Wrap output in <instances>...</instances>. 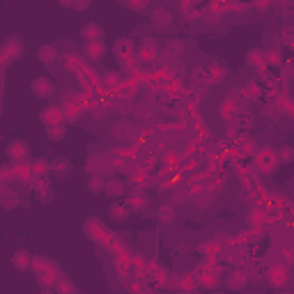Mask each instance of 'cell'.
Wrapping results in <instances>:
<instances>
[{
  "label": "cell",
  "instance_id": "6da1fadb",
  "mask_svg": "<svg viewBox=\"0 0 294 294\" xmlns=\"http://www.w3.org/2000/svg\"><path fill=\"white\" fill-rule=\"evenodd\" d=\"M267 281H269V285H271V288H276V290L285 288V285L290 283L288 267H283V264H278V267H271L267 271Z\"/></svg>",
  "mask_w": 294,
  "mask_h": 294
},
{
  "label": "cell",
  "instance_id": "7a4b0ae2",
  "mask_svg": "<svg viewBox=\"0 0 294 294\" xmlns=\"http://www.w3.org/2000/svg\"><path fill=\"white\" fill-rule=\"evenodd\" d=\"M83 53H85L87 60H92V62H99L106 58L108 53V46L104 44V39H97V41H87L85 46H83Z\"/></svg>",
  "mask_w": 294,
  "mask_h": 294
},
{
  "label": "cell",
  "instance_id": "3957f363",
  "mask_svg": "<svg viewBox=\"0 0 294 294\" xmlns=\"http://www.w3.org/2000/svg\"><path fill=\"white\" fill-rule=\"evenodd\" d=\"M180 55H184V41H180V39H170L166 44V48L161 51V58H163L168 65L177 62L180 60Z\"/></svg>",
  "mask_w": 294,
  "mask_h": 294
},
{
  "label": "cell",
  "instance_id": "277c9868",
  "mask_svg": "<svg viewBox=\"0 0 294 294\" xmlns=\"http://www.w3.org/2000/svg\"><path fill=\"white\" fill-rule=\"evenodd\" d=\"M124 205H127L129 212H138V214H141V212H145V209L149 207V198H147L143 191H138V188H136L134 193L127 198V202H124Z\"/></svg>",
  "mask_w": 294,
  "mask_h": 294
},
{
  "label": "cell",
  "instance_id": "5b68a950",
  "mask_svg": "<svg viewBox=\"0 0 294 294\" xmlns=\"http://www.w3.org/2000/svg\"><path fill=\"white\" fill-rule=\"evenodd\" d=\"M33 92L37 97H41V99H46V97H51L55 92V83L51 78H46V76H37L33 80Z\"/></svg>",
  "mask_w": 294,
  "mask_h": 294
},
{
  "label": "cell",
  "instance_id": "8992f818",
  "mask_svg": "<svg viewBox=\"0 0 294 294\" xmlns=\"http://www.w3.org/2000/svg\"><path fill=\"white\" fill-rule=\"evenodd\" d=\"M41 120H44L46 127H58V124H62V120H65V110H62L60 106H46L44 113H41Z\"/></svg>",
  "mask_w": 294,
  "mask_h": 294
},
{
  "label": "cell",
  "instance_id": "52a82bcc",
  "mask_svg": "<svg viewBox=\"0 0 294 294\" xmlns=\"http://www.w3.org/2000/svg\"><path fill=\"white\" fill-rule=\"evenodd\" d=\"M173 23V12L166 9V7H156L152 12V26L159 28V30H166L168 26Z\"/></svg>",
  "mask_w": 294,
  "mask_h": 294
},
{
  "label": "cell",
  "instance_id": "ba28073f",
  "mask_svg": "<svg viewBox=\"0 0 294 294\" xmlns=\"http://www.w3.org/2000/svg\"><path fill=\"white\" fill-rule=\"evenodd\" d=\"M28 154H30V147L26 141H12L7 145V156L12 161H23Z\"/></svg>",
  "mask_w": 294,
  "mask_h": 294
},
{
  "label": "cell",
  "instance_id": "9c48e42d",
  "mask_svg": "<svg viewBox=\"0 0 294 294\" xmlns=\"http://www.w3.org/2000/svg\"><path fill=\"white\" fill-rule=\"evenodd\" d=\"M110 136H113L115 141L127 143L129 138L134 136V127L129 124V120H120V122H115V127L110 129Z\"/></svg>",
  "mask_w": 294,
  "mask_h": 294
},
{
  "label": "cell",
  "instance_id": "30bf717a",
  "mask_svg": "<svg viewBox=\"0 0 294 294\" xmlns=\"http://www.w3.org/2000/svg\"><path fill=\"white\" fill-rule=\"evenodd\" d=\"M156 55H159V44L154 39L143 41L141 48H138V58H141L143 62H152V60H156Z\"/></svg>",
  "mask_w": 294,
  "mask_h": 294
},
{
  "label": "cell",
  "instance_id": "8fae6325",
  "mask_svg": "<svg viewBox=\"0 0 294 294\" xmlns=\"http://www.w3.org/2000/svg\"><path fill=\"white\" fill-rule=\"evenodd\" d=\"M205 76H207V85H216V83H223L227 76V69L223 67V65H209L207 69H205Z\"/></svg>",
  "mask_w": 294,
  "mask_h": 294
},
{
  "label": "cell",
  "instance_id": "7c38bea8",
  "mask_svg": "<svg viewBox=\"0 0 294 294\" xmlns=\"http://www.w3.org/2000/svg\"><path fill=\"white\" fill-rule=\"evenodd\" d=\"M48 170L55 173L58 177H67V175L72 173V161H69L67 156H55V159L48 163Z\"/></svg>",
  "mask_w": 294,
  "mask_h": 294
},
{
  "label": "cell",
  "instance_id": "4fadbf2b",
  "mask_svg": "<svg viewBox=\"0 0 294 294\" xmlns=\"http://www.w3.org/2000/svg\"><path fill=\"white\" fill-rule=\"evenodd\" d=\"M248 271H244V269H234L232 274L227 276V288L230 290H244L248 285Z\"/></svg>",
  "mask_w": 294,
  "mask_h": 294
},
{
  "label": "cell",
  "instance_id": "5bb4252c",
  "mask_svg": "<svg viewBox=\"0 0 294 294\" xmlns=\"http://www.w3.org/2000/svg\"><path fill=\"white\" fill-rule=\"evenodd\" d=\"M80 37L87 41H97L104 37V28L99 26V23H94V21H90V23H85V26L80 28Z\"/></svg>",
  "mask_w": 294,
  "mask_h": 294
},
{
  "label": "cell",
  "instance_id": "9a60e30c",
  "mask_svg": "<svg viewBox=\"0 0 294 294\" xmlns=\"http://www.w3.org/2000/svg\"><path fill=\"white\" fill-rule=\"evenodd\" d=\"M30 264H33V255L28 253L26 248H19V251L12 255V267L14 269H19V271H28Z\"/></svg>",
  "mask_w": 294,
  "mask_h": 294
},
{
  "label": "cell",
  "instance_id": "2e32d148",
  "mask_svg": "<svg viewBox=\"0 0 294 294\" xmlns=\"http://www.w3.org/2000/svg\"><path fill=\"white\" fill-rule=\"evenodd\" d=\"M214 200H216V193H212L209 188H205V191H200V193L193 198V207L198 209V212H205V209H209L214 205Z\"/></svg>",
  "mask_w": 294,
  "mask_h": 294
},
{
  "label": "cell",
  "instance_id": "e0dca14e",
  "mask_svg": "<svg viewBox=\"0 0 294 294\" xmlns=\"http://www.w3.org/2000/svg\"><path fill=\"white\" fill-rule=\"evenodd\" d=\"M124 191H127V186H124V182L117 180V177H113V180H106V184H104V193L110 195V198H122V195H124Z\"/></svg>",
  "mask_w": 294,
  "mask_h": 294
},
{
  "label": "cell",
  "instance_id": "ac0fdd59",
  "mask_svg": "<svg viewBox=\"0 0 294 294\" xmlns=\"http://www.w3.org/2000/svg\"><path fill=\"white\" fill-rule=\"evenodd\" d=\"M37 60H39L41 65H53V62L58 60V48H55L53 44H44V46H39V51H37Z\"/></svg>",
  "mask_w": 294,
  "mask_h": 294
},
{
  "label": "cell",
  "instance_id": "d6986e66",
  "mask_svg": "<svg viewBox=\"0 0 294 294\" xmlns=\"http://www.w3.org/2000/svg\"><path fill=\"white\" fill-rule=\"evenodd\" d=\"M113 53L117 55V58H129V55L134 53V41L129 39V37H122V39L115 41V46H113Z\"/></svg>",
  "mask_w": 294,
  "mask_h": 294
},
{
  "label": "cell",
  "instance_id": "ffe728a7",
  "mask_svg": "<svg viewBox=\"0 0 294 294\" xmlns=\"http://www.w3.org/2000/svg\"><path fill=\"white\" fill-rule=\"evenodd\" d=\"M239 113V108H237V104L230 99H223V104L219 106V117L220 120H225V122H232L234 120V115Z\"/></svg>",
  "mask_w": 294,
  "mask_h": 294
},
{
  "label": "cell",
  "instance_id": "44dd1931",
  "mask_svg": "<svg viewBox=\"0 0 294 294\" xmlns=\"http://www.w3.org/2000/svg\"><path fill=\"white\" fill-rule=\"evenodd\" d=\"M108 216L113 220H117V223H124V220L129 219V209L124 202H113L110 207H108Z\"/></svg>",
  "mask_w": 294,
  "mask_h": 294
},
{
  "label": "cell",
  "instance_id": "7402d4cb",
  "mask_svg": "<svg viewBox=\"0 0 294 294\" xmlns=\"http://www.w3.org/2000/svg\"><path fill=\"white\" fill-rule=\"evenodd\" d=\"M234 124H237V129H239V131H244V134H246L248 129H251V124H253V115L248 113L246 108H239V113L234 115Z\"/></svg>",
  "mask_w": 294,
  "mask_h": 294
},
{
  "label": "cell",
  "instance_id": "603a6c76",
  "mask_svg": "<svg viewBox=\"0 0 294 294\" xmlns=\"http://www.w3.org/2000/svg\"><path fill=\"white\" fill-rule=\"evenodd\" d=\"M260 168H262V173L264 175H271L278 168V159H276V154L271 152H264L262 154V159H260Z\"/></svg>",
  "mask_w": 294,
  "mask_h": 294
},
{
  "label": "cell",
  "instance_id": "cb8c5ba5",
  "mask_svg": "<svg viewBox=\"0 0 294 294\" xmlns=\"http://www.w3.org/2000/svg\"><path fill=\"white\" fill-rule=\"evenodd\" d=\"M104 184H106V180L101 175H90L85 182V188L90 193H104Z\"/></svg>",
  "mask_w": 294,
  "mask_h": 294
},
{
  "label": "cell",
  "instance_id": "d4e9b609",
  "mask_svg": "<svg viewBox=\"0 0 294 294\" xmlns=\"http://www.w3.org/2000/svg\"><path fill=\"white\" fill-rule=\"evenodd\" d=\"M191 200V193H188V188L186 186H177L173 191V195H170V205H186V202Z\"/></svg>",
  "mask_w": 294,
  "mask_h": 294
},
{
  "label": "cell",
  "instance_id": "484cf974",
  "mask_svg": "<svg viewBox=\"0 0 294 294\" xmlns=\"http://www.w3.org/2000/svg\"><path fill=\"white\" fill-rule=\"evenodd\" d=\"M246 65L257 69V65H264V51L262 48H251L246 53Z\"/></svg>",
  "mask_w": 294,
  "mask_h": 294
},
{
  "label": "cell",
  "instance_id": "4316f807",
  "mask_svg": "<svg viewBox=\"0 0 294 294\" xmlns=\"http://www.w3.org/2000/svg\"><path fill=\"white\" fill-rule=\"evenodd\" d=\"M264 65H271V67H278V65H283V51L281 48H269V51H264Z\"/></svg>",
  "mask_w": 294,
  "mask_h": 294
},
{
  "label": "cell",
  "instance_id": "83f0119b",
  "mask_svg": "<svg viewBox=\"0 0 294 294\" xmlns=\"http://www.w3.org/2000/svg\"><path fill=\"white\" fill-rule=\"evenodd\" d=\"M87 113L92 115V120H97V122H104V120H106V117H108V115H110V108H108L106 104H94V106L90 108Z\"/></svg>",
  "mask_w": 294,
  "mask_h": 294
},
{
  "label": "cell",
  "instance_id": "f1b7e54d",
  "mask_svg": "<svg viewBox=\"0 0 294 294\" xmlns=\"http://www.w3.org/2000/svg\"><path fill=\"white\" fill-rule=\"evenodd\" d=\"M156 219H159L161 223H173L175 220V207L173 205H161V207L156 209Z\"/></svg>",
  "mask_w": 294,
  "mask_h": 294
},
{
  "label": "cell",
  "instance_id": "f546056e",
  "mask_svg": "<svg viewBox=\"0 0 294 294\" xmlns=\"http://www.w3.org/2000/svg\"><path fill=\"white\" fill-rule=\"evenodd\" d=\"M227 99L234 101V104H237V108H244V104L248 101L246 90H244V87H234L232 92H230V97H227Z\"/></svg>",
  "mask_w": 294,
  "mask_h": 294
},
{
  "label": "cell",
  "instance_id": "4dcf8cb0",
  "mask_svg": "<svg viewBox=\"0 0 294 294\" xmlns=\"http://www.w3.org/2000/svg\"><path fill=\"white\" fill-rule=\"evenodd\" d=\"M276 159H278V163H290V161L294 159V152L290 145H283L278 147V152H276Z\"/></svg>",
  "mask_w": 294,
  "mask_h": 294
},
{
  "label": "cell",
  "instance_id": "1f68e13d",
  "mask_svg": "<svg viewBox=\"0 0 294 294\" xmlns=\"http://www.w3.org/2000/svg\"><path fill=\"white\" fill-rule=\"evenodd\" d=\"M281 37H283V44H285V46H292L294 44V26L292 23H285V26H283Z\"/></svg>",
  "mask_w": 294,
  "mask_h": 294
},
{
  "label": "cell",
  "instance_id": "d6a6232c",
  "mask_svg": "<svg viewBox=\"0 0 294 294\" xmlns=\"http://www.w3.org/2000/svg\"><path fill=\"white\" fill-rule=\"evenodd\" d=\"M46 136L51 138V141H62V138L67 136V129L62 127V124H58V127H48L46 129Z\"/></svg>",
  "mask_w": 294,
  "mask_h": 294
},
{
  "label": "cell",
  "instance_id": "836d02e7",
  "mask_svg": "<svg viewBox=\"0 0 294 294\" xmlns=\"http://www.w3.org/2000/svg\"><path fill=\"white\" fill-rule=\"evenodd\" d=\"M193 87H209L207 85V76H205V69L202 67L193 69Z\"/></svg>",
  "mask_w": 294,
  "mask_h": 294
},
{
  "label": "cell",
  "instance_id": "e575fe53",
  "mask_svg": "<svg viewBox=\"0 0 294 294\" xmlns=\"http://www.w3.org/2000/svg\"><path fill=\"white\" fill-rule=\"evenodd\" d=\"M244 90L248 92L246 94L248 99H260V97H262V85H260V83H255V80H251V83H248Z\"/></svg>",
  "mask_w": 294,
  "mask_h": 294
},
{
  "label": "cell",
  "instance_id": "d590c367",
  "mask_svg": "<svg viewBox=\"0 0 294 294\" xmlns=\"http://www.w3.org/2000/svg\"><path fill=\"white\" fill-rule=\"evenodd\" d=\"M33 173L37 175V177H44V175L48 173V161L46 159H35L33 161Z\"/></svg>",
  "mask_w": 294,
  "mask_h": 294
},
{
  "label": "cell",
  "instance_id": "8d00e7d4",
  "mask_svg": "<svg viewBox=\"0 0 294 294\" xmlns=\"http://www.w3.org/2000/svg\"><path fill=\"white\" fill-rule=\"evenodd\" d=\"M136 117H138L141 122H145V120H152L154 113H152V108L147 106V104H143V106H136Z\"/></svg>",
  "mask_w": 294,
  "mask_h": 294
},
{
  "label": "cell",
  "instance_id": "74e56055",
  "mask_svg": "<svg viewBox=\"0 0 294 294\" xmlns=\"http://www.w3.org/2000/svg\"><path fill=\"white\" fill-rule=\"evenodd\" d=\"M237 147H241V149H239L241 154H253V152H255V141L246 136V138H244L241 143H237Z\"/></svg>",
  "mask_w": 294,
  "mask_h": 294
},
{
  "label": "cell",
  "instance_id": "f35d334b",
  "mask_svg": "<svg viewBox=\"0 0 294 294\" xmlns=\"http://www.w3.org/2000/svg\"><path fill=\"white\" fill-rule=\"evenodd\" d=\"M55 288H58V292L55 294H72V283L67 281V278H60V281H55Z\"/></svg>",
  "mask_w": 294,
  "mask_h": 294
},
{
  "label": "cell",
  "instance_id": "ab89813d",
  "mask_svg": "<svg viewBox=\"0 0 294 294\" xmlns=\"http://www.w3.org/2000/svg\"><path fill=\"white\" fill-rule=\"evenodd\" d=\"M55 281H58L55 276H51V278H48V274H37V283H39L44 290H48L51 285H55Z\"/></svg>",
  "mask_w": 294,
  "mask_h": 294
},
{
  "label": "cell",
  "instance_id": "60d3db41",
  "mask_svg": "<svg viewBox=\"0 0 294 294\" xmlns=\"http://www.w3.org/2000/svg\"><path fill=\"white\" fill-rule=\"evenodd\" d=\"M202 21H205L207 26H219L220 21H223V16H220V14H214V12H207L202 16Z\"/></svg>",
  "mask_w": 294,
  "mask_h": 294
},
{
  "label": "cell",
  "instance_id": "b9f144b4",
  "mask_svg": "<svg viewBox=\"0 0 294 294\" xmlns=\"http://www.w3.org/2000/svg\"><path fill=\"white\" fill-rule=\"evenodd\" d=\"M65 67H67L69 72H72V69H78V67H80L78 58H76V55H74V53H69L67 58H65Z\"/></svg>",
  "mask_w": 294,
  "mask_h": 294
},
{
  "label": "cell",
  "instance_id": "7bdbcfd3",
  "mask_svg": "<svg viewBox=\"0 0 294 294\" xmlns=\"http://www.w3.org/2000/svg\"><path fill=\"white\" fill-rule=\"evenodd\" d=\"M283 262H285V267H288V264H292V248H290V246H285V248H283Z\"/></svg>",
  "mask_w": 294,
  "mask_h": 294
},
{
  "label": "cell",
  "instance_id": "ee69618b",
  "mask_svg": "<svg viewBox=\"0 0 294 294\" xmlns=\"http://www.w3.org/2000/svg\"><path fill=\"white\" fill-rule=\"evenodd\" d=\"M262 113L267 115V117H276V120H278V108H276V106H267Z\"/></svg>",
  "mask_w": 294,
  "mask_h": 294
},
{
  "label": "cell",
  "instance_id": "f6af8a7d",
  "mask_svg": "<svg viewBox=\"0 0 294 294\" xmlns=\"http://www.w3.org/2000/svg\"><path fill=\"white\" fill-rule=\"evenodd\" d=\"M281 78H283V80H290V78H292V65H290V62H288V65H285V67H283Z\"/></svg>",
  "mask_w": 294,
  "mask_h": 294
},
{
  "label": "cell",
  "instance_id": "bcb514c9",
  "mask_svg": "<svg viewBox=\"0 0 294 294\" xmlns=\"http://www.w3.org/2000/svg\"><path fill=\"white\" fill-rule=\"evenodd\" d=\"M255 9H260V12H267L269 7H271V2H253Z\"/></svg>",
  "mask_w": 294,
  "mask_h": 294
},
{
  "label": "cell",
  "instance_id": "7dc6e473",
  "mask_svg": "<svg viewBox=\"0 0 294 294\" xmlns=\"http://www.w3.org/2000/svg\"><path fill=\"white\" fill-rule=\"evenodd\" d=\"M147 2H127V7H131V9H143Z\"/></svg>",
  "mask_w": 294,
  "mask_h": 294
},
{
  "label": "cell",
  "instance_id": "c3c4849f",
  "mask_svg": "<svg viewBox=\"0 0 294 294\" xmlns=\"http://www.w3.org/2000/svg\"><path fill=\"white\" fill-rule=\"evenodd\" d=\"M2 207H5V209H14V207H16V200H2Z\"/></svg>",
  "mask_w": 294,
  "mask_h": 294
},
{
  "label": "cell",
  "instance_id": "681fc988",
  "mask_svg": "<svg viewBox=\"0 0 294 294\" xmlns=\"http://www.w3.org/2000/svg\"><path fill=\"white\" fill-rule=\"evenodd\" d=\"M180 294H198V292H180Z\"/></svg>",
  "mask_w": 294,
  "mask_h": 294
},
{
  "label": "cell",
  "instance_id": "f907efd6",
  "mask_svg": "<svg viewBox=\"0 0 294 294\" xmlns=\"http://www.w3.org/2000/svg\"><path fill=\"white\" fill-rule=\"evenodd\" d=\"M41 294H53V292H48V290H46V292H41Z\"/></svg>",
  "mask_w": 294,
  "mask_h": 294
}]
</instances>
